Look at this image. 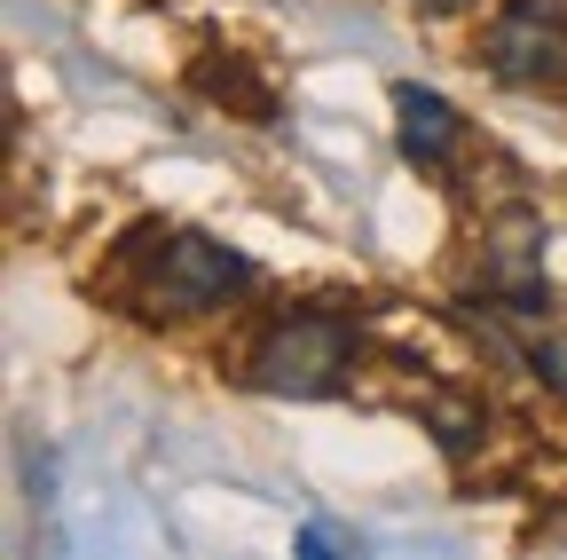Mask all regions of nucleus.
I'll list each match as a JSON object with an SVG mask.
<instances>
[{"label": "nucleus", "mask_w": 567, "mask_h": 560, "mask_svg": "<svg viewBox=\"0 0 567 560\" xmlns=\"http://www.w3.org/2000/svg\"><path fill=\"white\" fill-rule=\"evenodd\" d=\"M354 364V324L347 316H284L252 347V387L268 395H331Z\"/></svg>", "instance_id": "nucleus-1"}, {"label": "nucleus", "mask_w": 567, "mask_h": 560, "mask_svg": "<svg viewBox=\"0 0 567 560\" xmlns=\"http://www.w3.org/2000/svg\"><path fill=\"white\" fill-rule=\"evenodd\" d=\"M488 72L513 80V88H559L567 80V17L551 9V0H505L481 40Z\"/></svg>", "instance_id": "nucleus-2"}, {"label": "nucleus", "mask_w": 567, "mask_h": 560, "mask_svg": "<svg viewBox=\"0 0 567 560\" xmlns=\"http://www.w3.org/2000/svg\"><path fill=\"white\" fill-rule=\"evenodd\" d=\"M245 253L237 245H213V237H166L158 276H151V308H213L245 285Z\"/></svg>", "instance_id": "nucleus-3"}, {"label": "nucleus", "mask_w": 567, "mask_h": 560, "mask_svg": "<svg viewBox=\"0 0 567 560\" xmlns=\"http://www.w3.org/2000/svg\"><path fill=\"white\" fill-rule=\"evenodd\" d=\"M488 293L513 301V316H528L544 301V230L528 214H513L505 230H496V245H488Z\"/></svg>", "instance_id": "nucleus-4"}, {"label": "nucleus", "mask_w": 567, "mask_h": 560, "mask_svg": "<svg viewBox=\"0 0 567 560\" xmlns=\"http://www.w3.org/2000/svg\"><path fill=\"white\" fill-rule=\"evenodd\" d=\"M394 111H402V159H410V166H442V159L465 143V119H457L442 95H425V88H402Z\"/></svg>", "instance_id": "nucleus-5"}, {"label": "nucleus", "mask_w": 567, "mask_h": 560, "mask_svg": "<svg viewBox=\"0 0 567 560\" xmlns=\"http://www.w3.org/2000/svg\"><path fill=\"white\" fill-rule=\"evenodd\" d=\"M528 371L551 387V395H567V339L559 332H544V339H528Z\"/></svg>", "instance_id": "nucleus-6"}, {"label": "nucleus", "mask_w": 567, "mask_h": 560, "mask_svg": "<svg viewBox=\"0 0 567 560\" xmlns=\"http://www.w3.org/2000/svg\"><path fill=\"white\" fill-rule=\"evenodd\" d=\"M417 9H465V0H417Z\"/></svg>", "instance_id": "nucleus-7"}]
</instances>
